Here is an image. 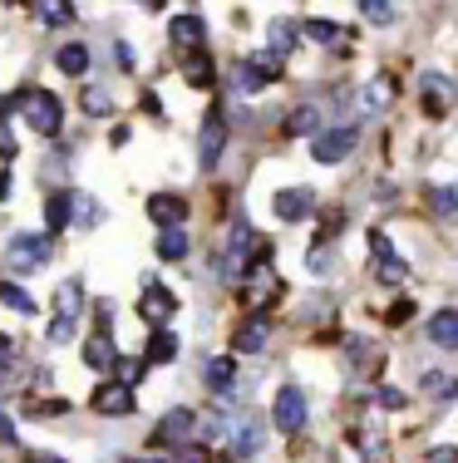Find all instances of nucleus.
<instances>
[{
	"label": "nucleus",
	"instance_id": "obj_10",
	"mask_svg": "<svg viewBox=\"0 0 458 463\" xmlns=\"http://www.w3.org/2000/svg\"><path fill=\"white\" fill-rule=\"evenodd\" d=\"M168 40H173V50H182V54H198L207 45V20L202 15H173V25H168Z\"/></svg>",
	"mask_w": 458,
	"mask_h": 463
},
{
	"label": "nucleus",
	"instance_id": "obj_17",
	"mask_svg": "<svg viewBox=\"0 0 458 463\" xmlns=\"http://www.w3.org/2000/svg\"><path fill=\"white\" fill-rule=\"evenodd\" d=\"M188 434H192V410H168V414H163V424L153 429L158 444H182Z\"/></svg>",
	"mask_w": 458,
	"mask_h": 463
},
{
	"label": "nucleus",
	"instance_id": "obj_50",
	"mask_svg": "<svg viewBox=\"0 0 458 463\" xmlns=\"http://www.w3.org/2000/svg\"><path fill=\"white\" fill-rule=\"evenodd\" d=\"M128 463H168V458H128Z\"/></svg>",
	"mask_w": 458,
	"mask_h": 463
},
{
	"label": "nucleus",
	"instance_id": "obj_29",
	"mask_svg": "<svg viewBox=\"0 0 458 463\" xmlns=\"http://www.w3.org/2000/svg\"><path fill=\"white\" fill-rule=\"evenodd\" d=\"M54 64H60L64 74H74V80H79V74L89 70V50H84V45H64L60 54H54Z\"/></svg>",
	"mask_w": 458,
	"mask_h": 463
},
{
	"label": "nucleus",
	"instance_id": "obj_45",
	"mask_svg": "<svg viewBox=\"0 0 458 463\" xmlns=\"http://www.w3.org/2000/svg\"><path fill=\"white\" fill-rule=\"evenodd\" d=\"M10 360H15V340H10V335H0V370H5Z\"/></svg>",
	"mask_w": 458,
	"mask_h": 463
},
{
	"label": "nucleus",
	"instance_id": "obj_52",
	"mask_svg": "<svg viewBox=\"0 0 458 463\" xmlns=\"http://www.w3.org/2000/svg\"><path fill=\"white\" fill-rule=\"evenodd\" d=\"M148 5H158V0H148Z\"/></svg>",
	"mask_w": 458,
	"mask_h": 463
},
{
	"label": "nucleus",
	"instance_id": "obj_21",
	"mask_svg": "<svg viewBox=\"0 0 458 463\" xmlns=\"http://www.w3.org/2000/svg\"><path fill=\"white\" fill-rule=\"evenodd\" d=\"M207 390H217V394H232V384H237V360L232 355H217V360H207Z\"/></svg>",
	"mask_w": 458,
	"mask_h": 463
},
{
	"label": "nucleus",
	"instance_id": "obj_41",
	"mask_svg": "<svg viewBox=\"0 0 458 463\" xmlns=\"http://www.w3.org/2000/svg\"><path fill=\"white\" fill-rule=\"evenodd\" d=\"M212 454H207L202 444H188V449H178V463H207Z\"/></svg>",
	"mask_w": 458,
	"mask_h": 463
},
{
	"label": "nucleus",
	"instance_id": "obj_34",
	"mask_svg": "<svg viewBox=\"0 0 458 463\" xmlns=\"http://www.w3.org/2000/svg\"><path fill=\"white\" fill-rule=\"evenodd\" d=\"M84 114H94V118L114 114V99H108L104 90H84Z\"/></svg>",
	"mask_w": 458,
	"mask_h": 463
},
{
	"label": "nucleus",
	"instance_id": "obj_5",
	"mask_svg": "<svg viewBox=\"0 0 458 463\" xmlns=\"http://www.w3.org/2000/svg\"><path fill=\"white\" fill-rule=\"evenodd\" d=\"M271 424L286 429V434L305 429V390L301 384H281L276 390V400H271Z\"/></svg>",
	"mask_w": 458,
	"mask_h": 463
},
{
	"label": "nucleus",
	"instance_id": "obj_1",
	"mask_svg": "<svg viewBox=\"0 0 458 463\" xmlns=\"http://www.w3.org/2000/svg\"><path fill=\"white\" fill-rule=\"evenodd\" d=\"M20 104V114H25V124L35 128V134H60V124H64V109H60V99H54L50 90H25L15 99Z\"/></svg>",
	"mask_w": 458,
	"mask_h": 463
},
{
	"label": "nucleus",
	"instance_id": "obj_36",
	"mask_svg": "<svg viewBox=\"0 0 458 463\" xmlns=\"http://www.w3.org/2000/svg\"><path fill=\"white\" fill-rule=\"evenodd\" d=\"M429 203L439 207V213H458V183H449V187H434V193H429Z\"/></svg>",
	"mask_w": 458,
	"mask_h": 463
},
{
	"label": "nucleus",
	"instance_id": "obj_25",
	"mask_svg": "<svg viewBox=\"0 0 458 463\" xmlns=\"http://www.w3.org/2000/svg\"><path fill=\"white\" fill-rule=\"evenodd\" d=\"M188 257V232L182 227H163L158 232V261H182Z\"/></svg>",
	"mask_w": 458,
	"mask_h": 463
},
{
	"label": "nucleus",
	"instance_id": "obj_16",
	"mask_svg": "<svg viewBox=\"0 0 458 463\" xmlns=\"http://www.w3.org/2000/svg\"><path fill=\"white\" fill-rule=\"evenodd\" d=\"M261 444H266V424H261V419H242L237 434H232V454L237 458H257Z\"/></svg>",
	"mask_w": 458,
	"mask_h": 463
},
{
	"label": "nucleus",
	"instance_id": "obj_42",
	"mask_svg": "<svg viewBox=\"0 0 458 463\" xmlns=\"http://www.w3.org/2000/svg\"><path fill=\"white\" fill-rule=\"evenodd\" d=\"M202 439H207V444H217V439H227V424H222V419H207V424H202Z\"/></svg>",
	"mask_w": 458,
	"mask_h": 463
},
{
	"label": "nucleus",
	"instance_id": "obj_26",
	"mask_svg": "<svg viewBox=\"0 0 458 463\" xmlns=\"http://www.w3.org/2000/svg\"><path fill=\"white\" fill-rule=\"evenodd\" d=\"M232 345H237V355H261V350H266V321L242 326V330L232 335Z\"/></svg>",
	"mask_w": 458,
	"mask_h": 463
},
{
	"label": "nucleus",
	"instance_id": "obj_38",
	"mask_svg": "<svg viewBox=\"0 0 458 463\" xmlns=\"http://www.w3.org/2000/svg\"><path fill=\"white\" fill-rule=\"evenodd\" d=\"M331 271V251H325V241H315L311 247V277H325Z\"/></svg>",
	"mask_w": 458,
	"mask_h": 463
},
{
	"label": "nucleus",
	"instance_id": "obj_15",
	"mask_svg": "<svg viewBox=\"0 0 458 463\" xmlns=\"http://www.w3.org/2000/svg\"><path fill=\"white\" fill-rule=\"evenodd\" d=\"M148 217H153L158 227H182L188 203H182L178 193H153V197H148Z\"/></svg>",
	"mask_w": 458,
	"mask_h": 463
},
{
	"label": "nucleus",
	"instance_id": "obj_31",
	"mask_svg": "<svg viewBox=\"0 0 458 463\" xmlns=\"http://www.w3.org/2000/svg\"><path fill=\"white\" fill-rule=\"evenodd\" d=\"M305 40H315V45H335V40H341V25H335V20H305Z\"/></svg>",
	"mask_w": 458,
	"mask_h": 463
},
{
	"label": "nucleus",
	"instance_id": "obj_3",
	"mask_svg": "<svg viewBox=\"0 0 458 463\" xmlns=\"http://www.w3.org/2000/svg\"><path fill=\"white\" fill-rule=\"evenodd\" d=\"M355 143H360V134L351 124H335V128H321V134L311 138V158L315 163H345L355 153Z\"/></svg>",
	"mask_w": 458,
	"mask_h": 463
},
{
	"label": "nucleus",
	"instance_id": "obj_49",
	"mask_svg": "<svg viewBox=\"0 0 458 463\" xmlns=\"http://www.w3.org/2000/svg\"><path fill=\"white\" fill-rule=\"evenodd\" d=\"M0 197H10V173H0Z\"/></svg>",
	"mask_w": 458,
	"mask_h": 463
},
{
	"label": "nucleus",
	"instance_id": "obj_8",
	"mask_svg": "<svg viewBox=\"0 0 458 463\" xmlns=\"http://www.w3.org/2000/svg\"><path fill=\"white\" fill-rule=\"evenodd\" d=\"M419 99H424V114H429V118H444V114L453 109L458 90H453V80H449V74L429 70V74H419Z\"/></svg>",
	"mask_w": 458,
	"mask_h": 463
},
{
	"label": "nucleus",
	"instance_id": "obj_28",
	"mask_svg": "<svg viewBox=\"0 0 458 463\" xmlns=\"http://www.w3.org/2000/svg\"><path fill=\"white\" fill-rule=\"evenodd\" d=\"M0 306H10V311H20V316H35V296L25 291V286H15V281H0Z\"/></svg>",
	"mask_w": 458,
	"mask_h": 463
},
{
	"label": "nucleus",
	"instance_id": "obj_30",
	"mask_svg": "<svg viewBox=\"0 0 458 463\" xmlns=\"http://www.w3.org/2000/svg\"><path fill=\"white\" fill-rule=\"evenodd\" d=\"M40 20L45 25H74V5L70 0H40Z\"/></svg>",
	"mask_w": 458,
	"mask_h": 463
},
{
	"label": "nucleus",
	"instance_id": "obj_12",
	"mask_svg": "<svg viewBox=\"0 0 458 463\" xmlns=\"http://www.w3.org/2000/svg\"><path fill=\"white\" fill-rule=\"evenodd\" d=\"M173 311H178V301H173V291H163L158 281H148L144 286V301H138V316H144V321L158 330L163 321H173Z\"/></svg>",
	"mask_w": 458,
	"mask_h": 463
},
{
	"label": "nucleus",
	"instance_id": "obj_23",
	"mask_svg": "<svg viewBox=\"0 0 458 463\" xmlns=\"http://www.w3.org/2000/svg\"><path fill=\"white\" fill-rule=\"evenodd\" d=\"M301 35H305V25H296V20H271V30H266V40L276 54H291L301 45Z\"/></svg>",
	"mask_w": 458,
	"mask_h": 463
},
{
	"label": "nucleus",
	"instance_id": "obj_37",
	"mask_svg": "<svg viewBox=\"0 0 458 463\" xmlns=\"http://www.w3.org/2000/svg\"><path fill=\"white\" fill-rule=\"evenodd\" d=\"M144 370H148V360H124V355H118V365H114V374H118V380H128V384L144 380Z\"/></svg>",
	"mask_w": 458,
	"mask_h": 463
},
{
	"label": "nucleus",
	"instance_id": "obj_47",
	"mask_svg": "<svg viewBox=\"0 0 458 463\" xmlns=\"http://www.w3.org/2000/svg\"><path fill=\"white\" fill-rule=\"evenodd\" d=\"M429 463H458V449H434Z\"/></svg>",
	"mask_w": 458,
	"mask_h": 463
},
{
	"label": "nucleus",
	"instance_id": "obj_33",
	"mask_svg": "<svg viewBox=\"0 0 458 463\" xmlns=\"http://www.w3.org/2000/svg\"><path fill=\"white\" fill-rule=\"evenodd\" d=\"M99 217H104V207L94 203V197L74 193V222H79V227H94V222H99Z\"/></svg>",
	"mask_w": 458,
	"mask_h": 463
},
{
	"label": "nucleus",
	"instance_id": "obj_32",
	"mask_svg": "<svg viewBox=\"0 0 458 463\" xmlns=\"http://www.w3.org/2000/svg\"><path fill=\"white\" fill-rule=\"evenodd\" d=\"M355 5L369 25H389V20H395V5H389V0H355Z\"/></svg>",
	"mask_w": 458,
	"mask_h": 463
},
{
	"label": "nucleus",
	"instance_id": "obj_6",
	"mask_svg": "<svg viewBox=\"0 0 458 463\" xmlns=\"http://www.w3.org/2000/svg\"><path fill=\"white\" fill-rule=\"evenodd\" d=\"M89 404H94V410H99V414L118 419V414H134V404H138V400H134V384H128V380H118V374H114V380L94 384Z\"/></svg>",
	"mask_w": 458,
	"mask_h": 463
},
{
	"label": "nucleus",
	"instance_id": "obj_44",
	"mask_svg": "<svg viewBox=\"0 0 458 463\" xmlns=\"http://www.w3.org/2000/svg\"><path fill=\"white\" fill-rule=\"evenodd\" d=\"M0 158H15V134L5 124H0Z\"/></svg>",
	"mask_w": 458,
	"mask_h": 463
},
{
	"label": "nucleus",
	"instance_id": "obj_7",
	"mask_svg": "<svg viewBox=\"0 0 458 463\" xmlns=\"http://www.w3.org/2000/svg\"><path fill=\"white\" fill-rule=\"evenodd\" d=\"M5 257H10V267H15V271H40L50 261V241L35 237V232H15L10 247H5Z\"/></svg>",
	"mask_w": 458,
	"mask_h": 463
},
{
	"label": "nucleus",
	"instance_id": "obj_20",
	"mask_svg": "<svg viewBox=\"0 0 458 463\" xmlns=\"http://www.w3.org/2000/svg\"><path fill=\"white\" fill-rule=\"evenodd\" d=\"M45 222H50V232H64V227L74 222V193H70V187L50 193V203H45Z\"/></svg>",
	"mask_w": 458,
	"mask_h": 463
},
{
	"label": "nucleus",
	"instance_id": "obj_14",
	"mask_svg": "<svg viewBox=\"0 0 458 463\" xmlns=\"http://www.w3.org/2000/svg\"><path fill=\"white\" fill-rule=\"evenodd\" d=\"M84 365H89L94 374H114L118 350H114V340H108V330H99V335L84 340Z\"/></svg>",
	"mask_w": 458,
	"mask_h": 463
},
{
	"label": "nucleus",
	"instance_id": "obj_24",
	"mask_svg": "<svg viewBox=\"0 0 458 463\" xmlns=\"http://www.w3.org/2000/svg\"><path fill=\"white\" fill-rule=\"evenodd\" d=\"M429 340L439 350H458V311H439L429 321Z\"/></svg>",
	"mask_w": 458,
	"mask_h": 463
},
{
	"label": "nucleus",
	"instance_id": "obj_19",
	"mask_svg": "<svg viewBox=\"0 0 458 463\" xmlns=\"http://www.w3.org/2000/svg\"><path fill=\"white\" fill-rule=\"evenodd\" d=\"M252 222H237L232 227V247H227V267H232V271H247V267H252V261H247V257H252Z\"/></svg>",
	"mask_w": 458,
	"mask_h": 463
},
{
	"label": "nucleus",
	"instance_id": "obj_48",
	"mask_svg": "<svg viewBox=\"0 0 458 463\" xmlns=\"http://www.w3.org/2000/svg\"><path fill=\"white\" fill-rule=\"evenodd\" d=\"M30 463H60L54 454H30Z\"/></svg>",
	"mask_w": 458,
	"mask_h": 463
},
{
	"label": "nucleus",
	"instance_id": "obj_4",
	"mask_svg": "<svg viewBox=\"0 0 458 463\" xmlns=\"http://www.w3.org/2000/svg\"><path fill=\"white\" fill-rule=\"evenodd\" d=\"M79 296H84V281L79 277H70V281L60 286V296H54V301H60V316L50 321V340H54V345H60V340H70L74 326H79V306H84Z\"/></svg>",
	"mask_w": 458,
	"mask_h": 463
},
{
	"label": "nucleus",
	"instance_id": "obj_22",
	"mask_svg": "<svg viewBox=\"0 0 458 463\" xmlns=\"http://www.w3.org/2000/svg\"><path fill=\"white\" fill-rule=\"evenodd\" d=\"M305 134H321V109L315 104H301V109H291L286 114V138H305Z\"/></svg>",
	"mask_w": 458,
	"mask_h": 463
},
{
	"label": "nucleus",
	"instance_id": "obj_13",
	"mask_svg": "<svg viewBox=\"0 0 458 463\" xmlns=\"http://www.w3.org/2000/svg\"><path fill=\"white\" fill-rule=\"evenodd\" d=\"M222 148H227V118L222 114H207L202 143H198V163H202V168H212V163L222 158Z\"/></svg>",
	"mask_w": 458,
	"mask_h": 463
},
{
	"label": "nucleus",
	"instance_id": "obj_11",
	"mask_svg": "<svg viewBox=\"0 0 458 463\" xmlns=\"http://www.w3.org/2000/svg\"><path fill=\"white\" fill-rule=\"evenodd\" d=\"M271 207H276L281 222H305L311 207H315V193H311V187H281V193L271 197Z\"/></svg>",
	"mask_w": 458,
	"mask_h": 463
},
{
	"label": "nucleus",
	"instance_id": "obj_27",
	"mask_svg": "<svg viewBox=\"0 0 458 463\" xmlns=\"http://www.w3.org/2000/svg\"><path fill=\"white\" fill-rule=\"evenodd\" d=\"M212 60H207V50H198V54H188V70H182V80L192 84V90H212Z\"/></svg>",
	"mask_w": 458,
	"mask_h": 463
},
{
	"label": "nucleus",
	"instance_id": "obj_2",
	"mask_svg": "<svg viewBox=\"0 0 458 463\" xmlns=\"http://www.w3.org/2000/svg\"><path fill=\"white\" fill-rule=\"evenodd\" d=\"M281 60L286 54H276V50H257L252 60H242V70H237V90L242 94H257V90H266V84H276L281 80Z\"/></svg>",
	"mask_w": 458,
	"mask_h": 463
},
{
	"label": "nucleus",
	"instance_id": "obj_9",
	"mask_svg": "<svg viewBox=\"0 0 458 463\" xmlns=\"http://www.w3.org/2000/svg\"><path fill=\"white\" fill-rule=\"evenodd\" d=\"M369 251H375V257H379V267H375V277H379V281H385V286H399V281H405V277H409V261H405V257H399V251H395V247H389V237H385V232H369Z\"/></svg>",
	"mask_w": 458,
	"mask_h": 463
},
{
	"label": "nucleus",
	"instance_id": "obj_46",
	"mask_svg": "<svg viewBox=\"0 0 458 463\" xmlns=\"http://www.w3.org/2000/svg\"><path fill=\"white\" fill-rule=\"evenodd\" d=\"M0 444H15V419L0 414Z\"/></svg>",
	"mask_w": 458,
	"mask_h": 463
},
{
	"label": "nucleus",
	"instance_id": "obj_35",
	"mask_svg": "<svg viewBox=\"0 0 458 463\" xmlns=\"http://www.w3.org/2000/svg\"><path fill=\"white\" fill-rule=\"evenodd\" d=\"M389 99H395V84H389V80H375V84L365 90V109H385Z\"/></svg>",
	"mask_w": 458,
	"mask_h": 463
},
{
	"label": "nucleus",
	"instance_id": "obj_18",
	"mask_svg": "<svg viewBox=\"0 0 458 463\" xmlns=\"http://www.w3.org/2000/svg\"><path fill=\"white\" fill-rule=\"evenodd\" d=\"M144 360H148V365H173V360H178V335L158 326L148 335V345H144Z\"/></svg>",
	"mask_w": 458,
	"mask_h": 463
},
{
	"label": "nucleus",
	"instance_id": "obj_51",
	"mask_svg": "<svg viewBox=\"0 0 458 463\" xmlns=\"http://www.w3.org/2000/svg\"><path fill=\"white\" fill-rule=\"evenodd\" d=\"M449 400H458V384H453V390H449Z\"/></svg>",
	"mask_w": 458,
	"mask_h": 463
},
{
	"label": "nucleus",
	"instance_id": "obj_40",
	"mask_svg": "<svg viewBox=\"0 0 458 463\" xmlns=\"http://www.w3.org/2000/svg\"><path fill=\"white\" fill-rule=\"evenodd\" d=\"M375 404H379V410H399L405 394H399V390H375Z\"/></svg>",
	"mask_w": 458,
	"mask_h": 463
},
{
	"label": "nucleus",
	"instance_id": "obj_39",
	"mask_svg": "<svg viewBox=\"0 0 458 463\" xmlns=\"http://www.w3.org/2000/svg\"><path fill=\"white\" fill-rule=\"evenodd\" d=\"M453 384H449V374H439V370H429L424 374V394H449Z\"/></svg>",
	"mask_w": 458,
	"mask_h": 463
},
{
	"label": "nucleus",
	"instance_id": "obj_43",
	"mask_svg": "<svg viewBox=\"0 0 458 463\" xmlns=\"http://www.w3.org/2000/svg\"><path fill=\"white\" fill-rule=\"evenodd\" d=\"M409 316H414V301H399V306H389V326L409 321Z\"/></svg>",
	"mask_w": 458,
	"mask_h": 463
}]
</instances>
